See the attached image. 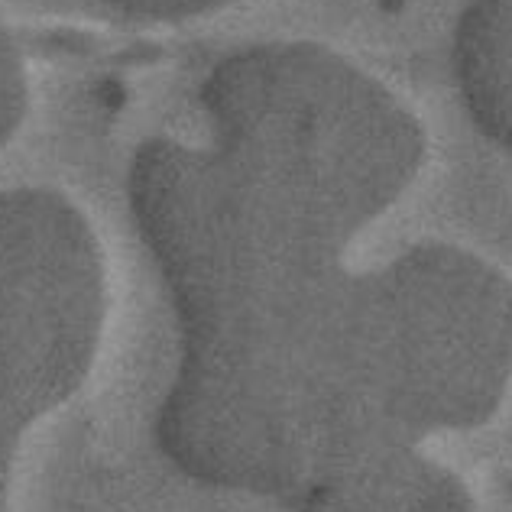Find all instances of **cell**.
Wrapping results in <instances>:
<instances>
[{"label":"cell","mask_w":512,"mask_h":512,"mask_svg":"<svg viewBox=\"0 0 512 512\" xmlns=\"http://www.w3.org/2000/svg\"><path fill=\"white\" fill-rule=\"evenodd\" d=\"M198 104L224 163L282 224L334 256L409 192L428 153L412 107L318 43L231 52Z\"/></svg>","instance_id":"6da1fadb"},{"label":"cell","mask_w":512,"mask_h":512,"mask_svg":"<svg viewBox=\"0 0 512 512\" xmlns=\"http://www.w3.org/2000/svg\"><path fill=\"white\" fill-rule=\"evenodd\" d=\"M347 376L373 422L428 441L500 412L512 383V279L425 240L347 286Z\"/></svg>","instance_id":"7a4b0ae2"},{"label":"cell","mask_w":512,"mask_h":512,"mask_svg":"<svg viewBox=\"0 0 512 512\" xmlns=\"http://www.w3.org/2000/svg\"><path fill=\"white\" fill-rule=\"evenodd\" d=\"M292 512H474V496L422 441L386 438L328 467L286 506Z\"/></svg>","instance_id":"3957f363"},{"label":"cell","mask_w":512,"mask_h":512,"mask_svg":"<svg viewBox=\"0 0 512 512\" xmlns=\"http://www.w3.org/2000/svg\"><path fill=\"white\" fill-rule=\"evenodd\" d=\"M91 376L69 347L59 344L0 295V512L10 503V477L23 435L65 406Z\"/></svg>","instance_id":"277c9868"},{"label":"cell","mask_w":512,"mask_h":512,"mask_svg":"<svg viewBox=\"0 0 512 512\" xmlns=\"http://www.w3.org/2000/svg\"><path fill=\"white\" fill-rule=\"evenodd\" d=\"M451 69L474 127L512 153V0H467L454 26Z\"/></svg>","instance_id":"5b68a950"},{"label":"cell","mask_w":512,"mask_h":512,"mask_svg":"<svg viewBox=\"0 0 512 512\" xmlns=\"http://www.w3.org/2000/svg\"><path fill=\"white\" fill-rule=\"evenodd\" d=\"M30 104V85H26V65L17 43L0 20V150L20 130Z\"/></svg>","instance_id":"8992f818"},{"label":"cell","mask_w":512,"mask_h":512,"mask_svg":"<svg viewBox=\"0 0 512 512\" xmlns=\"http://www.w3.org/2000/svg\"><path fill=\"white\" fill-rule=\"evenodd\" d=\"M114 10L127 13V17L137 20H188V17H201V13L221 10L227 4H237V0H104Z\"/></svg>","instance_id":"52a82bcc"}]
</instances>
